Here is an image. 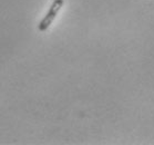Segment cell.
<instances>
[{"label": "cell", "instance_id": "obj_1", "mask_svg": "<svg viewBox=\"0 0 154 145\" xmlns=\"http://www.w3.org/2000/svg\"><path fill=\"white\" fill-rule=\"evenodd\" d=\"M64 0H54L51 6H50L49 10L47 12V15L42 18V20L39 22L38 29L39 31H46L47 29L49 28L51 24L53 22V20L56 19L57 15L59 14V11L61 10V8L63 7Z\"/></svg>", "mask_w": 154, "mask_h": 145}]
</instances>
